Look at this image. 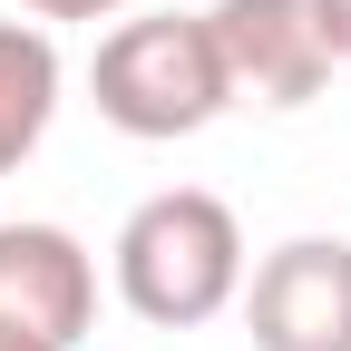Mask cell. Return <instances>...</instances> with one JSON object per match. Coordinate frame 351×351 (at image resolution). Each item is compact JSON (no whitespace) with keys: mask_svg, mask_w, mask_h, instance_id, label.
<instances>
[{"mask_svg":"<svg viewBox=\"0 0 351 351\" xmlns=\"http://www.w3.org/2000/svg\"><path fill=\"white\" fill-rule=\"evenodd\" d=\"M117 293L156 332H195L225 302H244V225L225 195L166 186L117 225Z\"/></svg>","mask_w":351,"mask_h":351,"instance_id":"1","label":"cell"},{"mask_svg":"<svg viewBox=\"0 0 351 351\" xmlns=\"http://www.w3.org/2000/svg\"><path fill=\"white\" fill-rule=\"evenodd\" d=\"M88 88H98V117L117 137H195L234 108L225 88V59H215V29L205 10H147V20H117L88 59Z\"/></svg>","mask_w":351,"mask_h":351,"instance_id":"2","label":"cell"},{"mask_svg":"<svg viewBox=\"0 0 351 351\" xmlns=\"http://www.w3.org/2000/svg\"><path fill=\"white\" fill-rule=\"evenodd\" d=\"M205 29H215V59H225L234 108L244 98L254 108H313L322 78L341 69L322 20H313V0H215Z\"/></svg>","mask_w":351,"mask_h":351,"instance_id":"3","label":"cell"},{"mask_svg":"<svg viewBox=\"0 0 351 351\" xmlns=\"http://www.w3.org/2000/svg\"><path fill=\"white\" fill-rule=\"evenodd\" d=\"M244 332L254 351H351V244L293 234L244 274Z\"/></svg>","mask_w":351,"mask_h":351,"instance_id":"4","label":"cell"},{"mask_svg":"<svg viewBox=\"0 0 351 351\" xmlns=\"http://www.w3.org/2000/svg\"><path fill=\"white\" fill-rule=\"evenodd\" d=\"M98 322V263L69 225H0V332L78 351Z\"/></svg>","mask_w":351,"mask_h":351,"instance_id":"5","label":"cell"},{"mask_svg":"<svg viewBox=\"0 0 351 351\" xmlns=\"http://www.w3.org/2000/svg\"><path fill=\"white\" fill-rule=\"evenodd\" d=\"M59 117V39L49 20H0V176H20Z\"/></svg>","mask_w":351,"mask_h":351,"instance_id":"6","label":"cell"},{"mask_svg":"<svg viewBox=\"0 0 351 351\" xmlns=\"http://www.w3.org/2000/svg\"><path fill=\"white\" fill-rule=\"evenodd\" d=\"M127 0H29V20H117Z\"/></svg>","mask_w":351,"mask_h":351,"instance_id":"7","label":"cell"},{"mask_svg":"<svg viewBox=\"0 0 351 351\" xmlns=\"http://www.w3.org/2000/svg\"><path fill=\"white\" fill-rule=\"evenodd\" d=\"M313 20H322V39H332V59H351V0H313Z\"/></svg>","mask_w":351,"mask_h":351,"instance_id":"8","label":"cell"},{"mask_svg":"<svg viewBox=\"0 0 351 351\" xmlns=\"http://www.w3.org/2000/svg\"><path fill=\"white\" fill-rule=\"evenodd\" d=\"M0 351H49V341H29V332H0Z\"/></svg>","mask_w":351,"mask_h":351,"instance_id":"9","label":"cell"}]
</instances>
